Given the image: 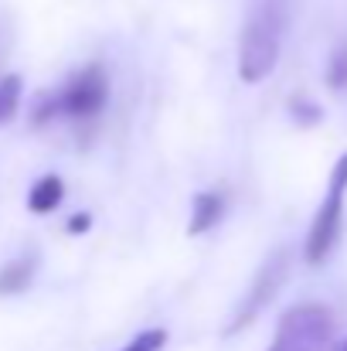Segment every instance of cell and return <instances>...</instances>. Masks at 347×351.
<instances>
[{
  "instance_id": "52a82bcc",
  "label": "cell",
  "mask_w": 347,
  "mask_h": 351,
  "mask_svg": "<svg viewBox=\"0 0 347 351\" xmlns=\"http://www.w3.org/2000/svg\"><path fill=\"white\" fill-rule=\"evenodd\" d=\"M62 198H65V184H62V178H58V174H44V178L31 188V195H27V208L38 212V215H48V212H55V208L62 205Z\"/></svg>"
},
{
  "instance_id": "3957f363",
  "label": "cell",
  "mask_w": 347,
  "mask_h": 351,
  "mask_svg": "<svg viewBox=\"0 0 347 351\" xmlns=\"http://www.w3.org/2000/svg\"><path fill=\"white\" fill-rule=\"evenodd\" d=\"M334 341V314L324 304H296L279 317L266 351H327Z\"/></svg>"
},
{
  "instance_id": "30bf717a",
  "label": "cell",
  "mask_w": 347,
  "mask_h": 351,
  "mask_svg": "<svg viewBox=\"0 0 347 351\" xmlns=\"http://www.w3.org/2000/svg\"><path fill=\"white\" fill-rule=\"evenodd\" d=\"M327 86H331L334 93H344L347 89V45L331 55V65H327Z\"/></svg>"
},
{
  "instance_id": "277c9868",
  "label": "cell",
  "mask_w": 347,
  "mask_h": 351,
  "mask_svg": "<svg viewBox=\"0 0 347 351\" xmlns=\"http://www.w3.org/2000/svg\"><path fill=\"white\" fill-rule=\"evenodd\" d=\"M344 195H347V154L334 164V171H331L327 195H324V202H320V208H317V215H313L310 235H307L303 256H307L310 266H320V263L334 252V245H337V239H341V226H344Z\"/></svg>"
},
{
  "instance_id": "7a4b0ae2",
  "label": "cell",
  "mask_w": 347,
  "mask_h": 351,
  "mask_svg": "<svg viewBox=\"0 0 347 351\" xmlns=\"http://www.w3.org/2000/svg\"><path fill=\"white\" fill-rule=\"evenodd\" d=\"M110 103V75L103 72V65H86L82 72H75L58 93L44 96L34 106V126L48 123V119H96Z\"/></svg>"
},
{
  "instance_id": "8fae6325",
  "label": "cell",
  "mask_w": 347,
  "mask_h": 351,
  "mask_svg": "<svg viewBox=\"0 0 347 351\" xmlns=\"http://www.w3.org/2000/svg\"><path fill=\"white\" fill-rule=\"evenodd\" d=\"M164 345H167V331L150 328V331H143L140 338H133V341H129L123 351H160Z\"/></svg>"
},
{
  "instance_id": "9c48e42d",
  "label": "cell",
  "mask_w": 347,
  "mask_h": 351,
  "mask_svg": "<svg viewBox=\"0 0 347 351\" xmlns=\"http://www.w3.org/2000/svg\"><path fill=\"white\" fill-rule=\"evenodd\" d=\"M21 89H24L21 75H3V79H0V123L14 119L17 103H21Z\"/></svg>"
},
{
  "instance_id": "8992f818",
  "label": "cell",
  "mask_w": 347,
  "mask_h": 351,
  "mask_svg": "<svg viewBox=\"0 0 347 351\" xmlns=\"http://www.w3.org/2000/svg\"><path fill=\"white\" fill-rule=\"evenodd\" d=\"M222 215H225V195H218V191H201V195H194L188 232L191 235L208 232V229H215V226L222 222Z\"/></svg>"
},
{
  "instance_id": "4fadbf2b",
  "label": "cell",
  "mask_w": 347,
  "mask_h": 351,
  "mask_svg": "<svg viewBox=\"0 0 347 351\" xmlns=\"http://www.w3.org/2000/svg\"><path fill=\"white\" fill-rule=\"evenodd\" d=\"M341 351H347V345H344V348H341Z\"/></svg>"
},
{
  "instance_id": "ba28073f",
  "label": "cell",
  "mask_w": 347,
  "mask_h": 351,
  "mask_svg": "<svg viewBox=\"0 0 347 351\" xmlns=\"http://www.w3.org/2000/svg\"><path fill=\"white\" fill-rule=\"evenodd\" d=\"M31 280H34V256H21V259L7 263V266L0 269V297L27 290Z\"/></svg>"
},
{
  "instance_id": "7c38bea8",
  "label": "cell",
  "mask_w": 347,
  "mask_h": 351,
  "mask_svg": "<svg viewBox=\"0 0 347 351\" xmlns=\"http://www.w3.org/2000/svg\"><path fill=\"white\" fill-rule=\"evenodd\" d=\"M89 226H92V219H89V215H75V219L68 222V232H86Z\"/></svg>"
},
{
  "instance_id": "6da1fadb",
  "label": "cell",
  "mask_w": 347,
  "mask_h": 351,
  "mask_svg": "<svg viewBox=\"0 0 347 351\" xmlns=\"http://www.w3.org/2000/svg\"><path fill=\"white\" fill-rule=\"evenodd\" d=\"M283 34H286V3L283 0L259 3L238 45V79L245 86H255L272 75L279 51H283Z\"/></svg>"
},
{
  "instance_id": "5b68a950",
  "label": "cell",
  "mask_w": 347,
  "mask_h": 351,
  "mask_svg": "<svg viewBox=\"0 0 347 351\" xmlns=\"http://www.w3.org/2000/svg\"><path fill=\"white\" fill-rule=\"evenodd\" d=\"M286 273H290V252H286V249H279V252H272V256L262 263V269H259V276H255V283H252V290H248L245 304L238 307L235 321L229 324V335H235L238 328H245V324H252V321H255V314H259V311L276 297V290L283 287Z\"/></svg>"
}]
</instances>
